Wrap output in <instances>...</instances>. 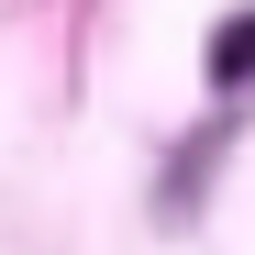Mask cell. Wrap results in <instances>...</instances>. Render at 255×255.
<instances>
[{
    "instance_id": "6da1fadb",
    "label": "cell",
    "mask_w": 255,
    "mask_h": 255,
    "mask_svg": "<svg viewBox=\"0 0 255 255\" xmlns=\"http://www.w3.org/2000/svg\"><path fill=\"white\" fill-rule=\"evenodd\" d=\"M211 78H222V89H244V78H255V11L211 22Z\"/></svg>"
}]
</instances>
